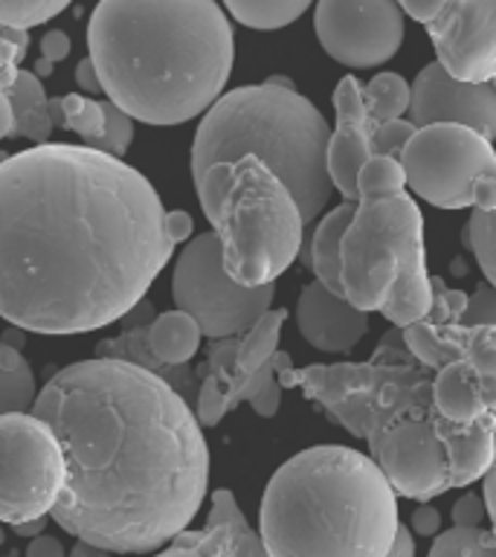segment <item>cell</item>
<instances>
[{"mask_svg":"<svg viewBox=\"0 0 496 557\" xmlns=\"http://www.w3.org/2000/svg\"><path fill=\"white\" fill-rule=\"evenodd\" d=\"M38 398L33 366L15 346L0 339V416L29 412Z\"/></svg>","mask_w":496,"mask_h":557,"instance_id":"23","label":"cell"},{"mask_svg":"<svg viewBox=\"0 0 496 557\" xmlns=\"http://www.w3.org/2000/svg\"><path fill=\"white\" fill-rule=\"evenodd\" d=\"M313 0H224L226 12L250 29H282L311 9Z\"/></svg>","mask_w":496,"mask_h":557,"instance_id":"25","label":"cell"},{"mask_svg":"<svg viewBox=\"0 0 496 557\" xmlns=\"http://www.w3.org/2000/svg\"><path fill=\"white\" fill-rule=\"evenodd\" d=\"M70 557H113V552H104V548H96L85 540H78L76 546L70 548Z\"/></svg>","mask_w":496,"mask_h":557,"instance_id":"45","label":"cell"},{"mask_svg":"<svg viewBox=\"0 0 496 557\" xmlns=\"http://www.w3.org/2000/svg\"><path fill=\"white\" fill-rule=\"evenodd\" d=\"M426 557H496V543L491 531L479 525H452L444 534H435Z\"/></svg>","mask_w":496,"mask_h":557,"instance_id":"29","label":"cell"},{"mask_svg":"<svg viewBox=\"0 0 496 557\" xmlns=\"http://www.w3.org/2000/svg\"><path fill=\"white\" fill-rule=\"evenodd\" d=\"M131 139H134V120L125 111H120L116 104L104 102V131L90 148L122 160V157L128 154Z\"/></svg>","mask_w":496,"mask_h":557,"instance_id":"32","label":"cell"},{"mask_svg":"<svg viewBox=\"0 0 496 557\" xmlns=\"http://www.w3.org/2000/svg\"><path fill=\"white\" fill-rule=\"evenodd\" d=\"M33 416L64 450L52 520L113 555H148L189 529L207 499L209 447L195 409L157 374L94 357L44 383Z\"/></svg>","mask_w":496,"mask_h":557,"instance_id":"2","label":"cell"},{"mask_svg":"<svg viewBox=\"0 0 496 557\" xmlns=\"http://www.w3.org/2000/svg\"><path fill=\"white\" fill-rule=\"evenodd\" d=\"M461 325H496V287L479 285L473 294H468V305L461 313Z\"/></svg>","mask_w":496,"mask_h":557,"instance_id":"34","label":"cell"},{"mask_svg":"<svg viewBox=\"0 0 496 557\" xmlns=\"http://www.w3.org/2000/svg\"><path fill=\"white\" fill-rule=\"evenodd\" d=\"M430 287H433L430 311L418 322L407 325V329H400V334H404L409 355L435 372V369H442V366L452 363V360H464L470 331L473 329L461 325L468 294L452 290L438 276H430Z\"/></svg>","mask_w":496,"mask_h":557,"instance_id":"16","label":"cell"},{"mask_svg":"<svg viewBox=\"0 0 496 557\" xmlns=\"http://www.w3.org/2000/svg\"><path fill=\"white\" fill-rule=\"evenodd\" d=\"M3 537H7V534H3V529H0V543H3Z\"/></svg>","mask_w":496,"mask_h":557,"instance_id":"48","label":"cell"},{"mask_svg":"<svg viewBox=\"0 0 496 557\" xmlns=\"http://www.w3.org/2000/svg\"><path fill=\"white\" fill-rule=\"evenodd\" d=\"M76 85L82 87L85 94H102V82H99V73H96L94 61H90V59L78 61Z\"/></svg>","mask_w":496,"mask_h":557,"instance_id":"42","label":"cell"},{"mask_svg":"<svg viewBox=\"0 0 496 557\" xmlns=\"http://www.w3.org/2000/svg\"><path fill=\"white\" fill-rule=\"evenodd\" d=\"M7 557H17V555H7Z\"/></svg>","mask_w":496,"mask_h":557,"instance_id":"51","label":"cell"},{"mask_svg":"<svg viewBox=\"0 0 496 557\" xmlns=\"http://www.w3.org/2000/svg\"><path fill=\"white\" fill-rule=\"evenodd\" d=\"M409 85L398 73H377V76L363 87L365 111L374 122H389L407 116L409 111Z\"/></svg>","mask_w":496,"mask_h":557,"instance_id":"28","label":"cell"},{"mask_svg":"<svg viewBox=\"0 0 496 557\" xmlns=\"http://www.w3.org/2000/svg\"><path fill=\"white\" fill-rule=\"evenodd\" d=\"M33 73H35V76H38V78H50V76H52V61L38 59V61H35Z\"/></svg>","mask_w":496,"mask_h":557,"instance_id":"46","label":"cell"},{"mask_svg":"<svg viewBox=\"0 0 496 557\" xmlns=\"http://www.w3.org/2000/svg\"><path fill=\"white\" fill-rule=\"evenodd\" d=\"M26 50H29L26 29H0V139L12 137V128H15L9 90L21 73V61H24Z\"/></svg>","mask_w":496,"mask_h":557,"instance_id":"26","label":"cell"},{"mask_svg":"<svg viewBox=\"0 0 496 557\" xmlns=\"http://www.w3.org/2000/svg\"><path fill=\"white\" fill-rule=\"evenodd\" d=\"M404 191H407V174L398 157L372 154L360 165L357 172V198L360 200L395 198Z\"/></svg>","mask_w":496,"mask_h":557,"instance_id":"27","label":"cell"},{"mask_svg":"<svg viewBox=\"0 0 496 557\" xmlns=\"http://www.w3.org/2000/svg\"><path fill=\"white\" fill-rule=\"evenodd\" d=\"M395 3H398L404 15L426 26L438 12H442L447 0H395Z\"/></svg>","mask_w":496,"mask_h":557,"instance_id":"37","label":"cell"},{"mask_svg":"<svg viewBox=\"0 0 496 557\" xmlns=\"http://www.w3.org/2000/svg\"><path fill=\"white\" fill-rule=\"evenodd\" d=\"M47 99L50 96L44 94L41 78L29 73V70H21L15 78V85L9 90V102H12V120H15V128H12V137L33 139L35 146H44L52 134V120L47 113Z\"/></svg>","mask_w":496,"mask_h":557,"instance_id":"22","label":"cell"},{"mask_svg":"<svg viewBox=\"0 0 496 557\" xmlns=\"http://www.w3.org/2000/svg\"><path fill=\"white\" fill-rule=\"evenodd\" d=\"M3 160H7V154H0V163H3Z\"/></svg>","mask_w":496,"mask_h":557,"instance_id":"49","label":"cell"},{"mask_svg":"<svg viewBox=\"0 0 496 557\" xmlns=\"http://www.w3.org/2000/svg\"><path fill=\"white\" fill-rule=\"evenodd\" d=\"M398 160L409 189L438 209H473L476 183L496 172L494 143L450 122L418 128Z\"/></svg>","mask_w":496,"mask_h":557,"instance_id":"11","label":"cell"},{"mask_svg":"<svg viewBox=\"0 0 496 557\" xmlns=\"http://www.w3.org/2000/svg\"><path fill=\"white\" fill-rule=\"evenodd\" d=\"M468 247L476 256V264L485 273L487 285L496 287V207L487 212L473 209L468 221Z\"/></svg>","mask_w":496,"mask_h":557,"instance_id":"31","label":"cell"},{"mask_svg":"<svg viewBox=\"0 0 496 557\" xmlns=\"http://www.w3.org/2000/svg\"><path fill=\"white\" fill-rule=\"evenodd\" d=\"M174 256L146 174L90 146L44 143L0 163V317L35 334L108 329Z\"/></svg>","mask_w":496,"mask_h":557,"instance_id":"1","label":"cell"},{"mask_svg":"<svg viewBox=\"0 0 496 557\" xmlns=\"http://www.w3.org/2000/svg\"><path fill=\"white\" fill-rule=\"evenodd\" d=\"M409 531L421 534V537L442 534V513L435 511L433 505H418L416 511H412V520H409Z\"/></svg>","mask_w":496,"mask_h":557,"instance_id":"36","label":"cell"},{"mask_svg":"<svg viewBox=\"0 0 496 557\" xmlns=\"http://www.w3.org/2000/svg\"><path fill=\"white\" fill-rule=\"evenodd\" d=\"M407 120L416 128L426 125H464L482 137L496 139V90L485 82H461L452 78L438 61H430L416 82L409 85Z\"/></svg>","mask_w":496,"mask_h":557,"instance_id":"14","label":"cell"},{"mask_svg":"<svg viewBox=\"0 0 496 557\" xmlns=\"http://www.w3.org/2000/svg\"><path fill=\"white\" fill-rule=\"evenodd\" d=\"M398 525V494L381 468L343 444L290 456L261 496L268 557H386Z\"/></svg>","mask_w":496,"mask_h":557,"instance_id":"4","label":"cell"},{"mask_svg":"<svg viewBox=\"0 0 496 557\" xmlns=\"http://www.w3.org/2000/svg\"><path fill=\"white\" fill-rule=\"evenodd\" d=\"M154 557H268L259 534L244 520L233 491L212 494V511L203 529L181 531L172 546Z\"/></svg>","mask_w":496,"mask_h":557,"instance_id":"17","label":"cell"},{"mask_svg":"<svg viewBox=\"0 0 496 557\" xmlns=\"http://www.w3.org/2000/svg\"><path fill=\"white\" fill-rule=\"evenodd\" d=\"M487 418H491V424H494V430H496V404L487 409Z\"/></svg>","mask_w":496,"mask_h":557,"instance_id":"47","label":"cell"},{"mask_svg":"<svg viewBox=\"0 0 496 557\" xmlns=\"http://www.w3.org/2000/svg\"><path fill=\"white\" fill-rule=\"evenodd\" d=\"M313 29L322 50L339 64L381 67L404 44V12L395 0H317Z\"/></svg>","mask_w":496,"mask_h":557,"instance_id":"12","label":"cell"},{"mask_svg":"<svg viewBox=\"0 0 496 557\" xmlns=\"http://www.w3.org/2000/svg\"><path fill=\"white\" fill-rule=\"evenodd\" d=\"M491 85H494V90H496V82H491Z\"/></svg>","mask_w":496,"mask_h":557,"instance_id":"50","label":"cell"},{"mask_svg":"<svg viewBox=\"0 0 496 557\" xmlns=\"http://www.w3.org/2000/svg\"><path fill=\"white\" fill-rule=\"evenodd\" d=\"M172 296L207 339L241 337L270 311L276 285L244 287L230 278L215 233L195 235L174 264Z\"/></svg>","mask_w":496,"mask_h":557,"instance_id":"9","label":"cell"},{"mask_svg":"<svg viewBox=\"0 0 496 557\" xmlns=\"http://www.w3.org/2000/svg\"><path fill=\"white\" fill-rule=\"evenodd\" d=\"M285 320V308H270L241 337L209 339L207 360L198 366L195 418L200 426L221 424L238 404H250L261 418L276 416L282 407L278 372L294 366L290 355L278 351Z\"/></svg>","mask_w":496,"mask_h":557,"instance_id":"8","label":"cell"},{"mask_svg":"<svg viewBox=\"0 0 496 557\" xmlns=\"http://www.w3.org/2000/svg\"><path fill=\"white\" fill-rule=\"evenodd\" d=\"M482 503H485V513L491 517V522H494L491 537H494V543H496V456H494V465H491V470L485 473V494H482Z\"/></svg>","mask_w":496,"mask_h":557,"instance_id":"43","label":"cell"},{"mask_svg":"<svg viewBox=\"0 0 496 557\" xmlns=\"http://www.w3.org/2000/svg\"><path fill=\"white\" fill-rule=\"evenodd\" d=\"M70 7V0H0V29H33Z\"/></svg>","mask_w":496,"mask_h":557,"instance_id":"30","label":"cell"},{"mask_svg":"<svg viewBox=\"0 0 496 557\" xmlns=\"http://www.w3.org/2000/svg\"><path fill=\"white\" fill-rule=\"evenodd\" d=\"M416 125L400 116V120L377 122L372 131V154H386V157H400L404 146H407L412 134H416Z\"/></svg>","mask_w":496,"mask_h":557,"instance_id":"33","label":"cell"},{"mask_svg":"<svg viewBox=\"0 0 496 557\" xmlns=\"http://www.w3.org/2000/svg\"><path fill=\"white\" fill-rule=\"evenodd\" d=\"M339 282L348 305L363 313L381 311L395 329L430 311L424 215L412 195L357 200L339 244Z\"/></svg>","mask_w":496,"mask_h":557,"instance_id":"7","label":"cell"},{"mask_svg":"<svg viewBox=\"0 0 496 557\" xmlns=\"http://www.w3.org/2000/svg\"><path fill=\"white\" fill-rule=\"evenodd\" d=\"M331 128L285 78L235 87L203 113L191 143V183L218 163L256 157L294 195L305 226L328 207Z\"/></svg>","mask_w":496,"mask_h":557,"instance_id":"5","label":"cell"},{"mask_svg":"<svg viewBox=\"0 0 496 557\" xmlns=\"http://www.w3.org/2000/svg\"><path fill=\"white\" fill-rule=\"evenodd\" d=\"M87 50L108 102L131 120L181 125L221 99L235 35L215 0H99Z\"/></svg>","mask_w":496,"mask_h":557,"instance_id":"3","label":"cell"},{"mask_svg":"<svg viewBox=\"0 0 496 557\" xmlns=\"http://www.w3.org/2000/svg\"><path fill=\"white\" fill-rule=\"evenodd\" d=\"M296 325L313 348L346 355L369 334V313L357 311L343 296L331 294L317 278L302 287L296 302Z\"/></svg>","mask_w":496,"mask_h":557,"instance_id":"18","label":"cell"},{"mask_svg":"<svg viewBox=\"0 0 496 557\" xmlns=\"http://www.w3.org/2000/svg\"><path fill=\"white\" fill-rule=\"evenodd\" d=\"M73 50V41H70L67 33H61V29H50V33L41 38V59L47 61H64Z\"/></svg>","mask_w":496,"mask_h":557,"instance_id":"38","label":"cell"},{"mask_svg":"<svg viewBox=\"0 0 496 557\" xmlns=\"http://www.w3.org/2000/svg\"><path fill=\"white\" fill-rule=\"evenodd\" d=\"M165 230H169V238H172L174 247H177V244H183V242H191L195 221H191L189 212L174 209V212H165Z\"/></svg>","mask_w":496,"mask_h":557,"instance_id":"39","label":"cell"},{"mask_svg":"<svg viewBox=\"0 0 496 557\" xmlns=\"http://www.w3.org/2000/svg\"><path fill=\"white\" fill-rule=\"evenodd\" d=\"M433 404L438 416L447 418L450 424L468 426L487 416L485 395L479 389L476 374L470 372L468 363H461V360H452V363L435 369Z\"/></svg>","mask_w":496,"mask_h":557,"instance_id":"19","label":"cell"},{"mask_svg":"<svg viewBox=\"0 0 496 557\" xmlns=\"http://www.w3.org/2000/svg\"><path fill=\"white\" fill-rule=\"evenodd\" d=\"M386 557H416V534L400 522L398 531H395V540H392Z\"/></svg>","mask_w":496,"mask_h":557,"instance_id":"41","label":"cell"},{"mask_svg":"<svg viewBox=\"0 0 496 557\" xmlns=\"http://www.w3.org/2000/svg\"><path fill=\"white\" fill-rule=\"evenodd\" d=\"M355 207V200H343L337 209H331L328 215L317 224L311 242L302 244L305 268L313 270L317 282L337 296H343V282H339V244H343V233L351 224Z\"/></svg>","mask_w":496,"mask_h":557,"instance_id":"20","label":"cell"},{"mask_svg":"<svg viewBox=\"0 0 496 557\" xmlns=\"http://www.w3.org/2000/svg\"><path fill=\"white\" fill-rule=\"evenodd\" d=\"M424 29L452 78L496 82V0H447Z\"/></svg>","mask_w":496,"mask_h":557,"instance_id":"13","label":"cell"},{"mask_svg":"<svg viewBox=\"0 0 496 557\" xmlns=\"http://www.w3.org/2000/svg\"><path fill=\"white\" fill-rule=\"evenodd\" d=\"M195 189L230 278L244 287L276 285L305 244L302 212L285 183L256 157H241L212 165Z\"/></svg>","mask_w":496,"mask_h":557,"instance_id":"6","label":"cell"},{"mask_svg":"<svg viewBox=\"0 0 496 557\" xmlns=\"http://www.w3.org/2000/svg\"><path fill=\"white\" fill-rule=\"evenodd\" d=\"M44 525H47V517L26 520L21 522V525H12V529H15V534H21V537H38V534H44Z\"/></svg>","mask_w":496,"mask_h":557,"instance_id":"44","label":"cell"},{"mask_svg":"<svg viewBox=\"0 0 496 557\" xmlns=\"http://www.w3.org/2000/svg\"><path fill=\"white\" fill-rule=\"evenodd\" d=\"M482 517H487L482 496L464 494L459 503L452 505V525H479Z\"/></svg>","mask_w":496,"mask_h":557,"instance_id":"35","label":"cell"},{"mask_svg":"<svg viewBox=\"0 0 496 557\" xmlns=\"http://www.w3.org/2000/svg\"><path fill=\"white\" fill-rule=\"evenodd\" d=\"M200 325L186 311L160 313L146 331L148 351L165 366H186L200 348Z\"/></svg>","mask_w":496,"mask_h":557,"instance_id":"21","label":"cell"},{"mask_svg":"<svg viewBox=\"0 0 496 557\" xmlns=\"http://www.w3.org/2000/svg\"><path fill=\"white\" fill-rule=\"evenodd\" d=\"M64 450L33 412L0 416V522L21 525L55 508L64 491Z\"/></svg>","mask_w":496,"mask_h":557,"instance_id":"10","label":"cell"},{"mask_svg":"<svg viewBox=\"0 0 496 557\" xmlns=\"http://www.w3.org/2000/svg\"><path fill=\"white\" fill-rule=\"evenodd\" d=\"M337 128L328 139V177L331 186L346 200L357 198V172L372 157V131L377 122L369 116L363 102V87L355 76L339 78L334 90Z\"/></svg>","mask_w":496,"mask_h":557,"instance_id":"15","label":"cell"},{"mask_svg":"<svg viewBox=\"0 0 496 557\" xmlns=\"http://www.w3.org/2000/svg\"><path fill=\"white\" fill-rule=\"evenodd\" d=\"M47 113H50L52 128L73 131L94 146L104 131V102H96L94 96L67 94L59 99H47Z\"/></svg>","mask_w":496,"mask_h":557,"instance_id":"24","label":"cell"},{"mask_svg":"<svg viewBox=\"0 0 496 557\" xmlns=\"http://www.w3.org/2000/svg\"><path fill=\"white\" fill-rule=\"evenodd\" d=\"M26 557H64V546H61L59 537L38 534V537H33L29 548H26Z\"/></svg>","mask_w":496,"mask_h":557,"instance_id":"40","label":"cell"}]
</instances>
